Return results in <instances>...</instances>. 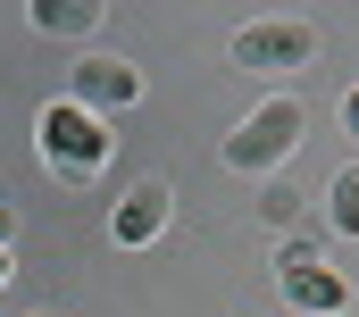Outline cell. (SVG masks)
Here are the masks:
<instances>
[{
    "instance_id": "cell-5",
    "label": "cell",
    "mask_w": 359,
    "mask_h": 317,
    "mask_svg": "<svg viewBox=\"0 0 359 317\" xmlns=\"http://www.w3.org/2000/svg\"><path fill=\"white\" fill-rule=\"evenodd\" d=\"M67 100H76V109H134V100H142V76H134L126 59H84V67L67 76Z\"/></svg>"
},
{
    "instance_id": "cell-8",
    "label": "cell",
    "mask_w": 359,
    "mask_h": 317,
    "mask_svg": "<svg viewBox=\"0 0 359 317\" xmlns=\"http://www.w3.org/2000/svg\"><path fill=\"white\" fill-rule=\"evenodd\" d=\"M326 226H334V234H359V167H343V175L326 184Z\"/></svg>"
},
{
    "instance_id": "cell-7",
    "label": "cell",
    "mask_w": 359,
    "mask_h": 317,
    "mask_svg": "<svg viewBox=\"0 0 359 317\" xmlns=\"http://www.w3.org/2000/svg\"><path fill=\"white\" fill-rule=\"evenodd\" d=\"M34 25H42V34H67V42H84L92 25H100V8H84V0H34Z\"/></svg>"
},
{
    "instance_id": "cell-1",
    "label": "cell",
    "mask_w": 359,
    "mask_h": 317,
    "mask_svg": "<svg viewBox=\"0 0 359 317\" xmlns=\"http://www.w3.org/2000/svg\"><path fill=\"white\" fill-rule=\"evenodd\" d=\"M34 142H42V167L59 175V184H92L100 167H109V126L76 109V100H50L42 109V126H34Z\"/></svg>"
},
{
    "instance_id": "cell-9",
    "label": "cell",
    "mask_w": 359,
    "mask_h": 317,
    "mask_svg": "<svg viewBox=\"0 0 359 317\" xmlns=\"http://www.w3.org/2000/svg\"><path fill=\"white\" fill-rule=\"evenodd\" d=\"M259 217H268V226H292V217H301V201H292L284 184H268V201H259Z\"/></svg>"
},
{
    "instance_id": "cell-12",
    "label": "cell",
    "mask_w": 359,
    "mask_h": 317,
    "mask_svg": "<svg viewBox=\"0 0 359 317\" xmlns=\"http://www.w3.org/2000/svg\"><path fill=\"white\" fill-rule=\"evenodd\" d=\"M0 284H8V250H0Z\"/></svg>"
},
{
    "instance_id": "cell-6",
    "label": "cell",
    "mask_w": 359,
    "mask_h": 317,
    "mask_svg": "<svg viewBox=\"0 0 359 317\" xmlns=\"http://www.w3.org/2000/svg\"><path fill=\"white\" fill-rule=\"evenodd\" d=\"M168 209H176V192H168V184L151 175V184H134V192L117 201V217H109V234H117L126 250H134V242H151L159 226H168Z\"/></svg>"
},
{
    "instance_id": "cell-3",
    "label": "cell",
    "mask_w": 359,
    "mask_h": 317,
    "mask_svg": "<svg viewBox=\"0 0 359 317\" xmlns=\"http://www.w3.org/2000/svg\"><path fill=\"white\" fill-rule=\"evenodd\" d=\"M234 59H243V67H268V76L309 67V59H318V25H309V17H268V25H243V34H234Z\"/></svg>"
},
{
    "instance_id": "cell-2",
    "label": "cell",
    "mask_w": 359,
    "mask_h": 317,
    "mask_svg": "<svg viewBox=\"0 0 359 317\" xmlns=\"http://www.w3.org/2000/svg\"><path fill=\"white\" fill-rule=\"evenodd\" d=\"M301 126H309V109L292 100V92H276V100H259L234 134H226V167H243V175H268V167H284V158L301 151Z\"/></svg>"
},
{
    "instance_id": "cell-4",
    "label": "cell",
    "mask_w": 359,
    "mask_h": 317,
    "mask_svg": "<svg viewBox=\"0 0 359 317\" xmlns=\"http://www.w3.org/2000/svg\"><path fill=\"white\" fill-rule=\"evenodd\" d=\"M284 301L309 309V317H343L351 309V276H334L326 259H309V250L292 242V250H284Z\"/></svg>"
},
{
    "instance_id": "cell-11",
    "label": "cell",
    "mask_w": 359,
    "mask_h": 317,
    "mask_svg": "<svg viewBox=\"0 0 359 317\" xmlns=\"http://www.w3.org/2000/svg\"><path fill=\"white\" fill-rule=\"evenodd\" d=\"M0 250H8V209H0Z\"/></svg>"
},
{
    "instance_id": "cell-10",
    "label": "cell",
    "mask_w": 359,
    "mask_h": 317,
    "mask_svg": "<svg viewBox=\"0 0 359 317\" xmlns=\"http://www.w3.org/2000/svg\"><path fill=\"white\" fill-rule=\"evenodd\" d=\"M343 126H351V142H359V92H351V100H343Z\"/></svg>"
}]
</instances>
